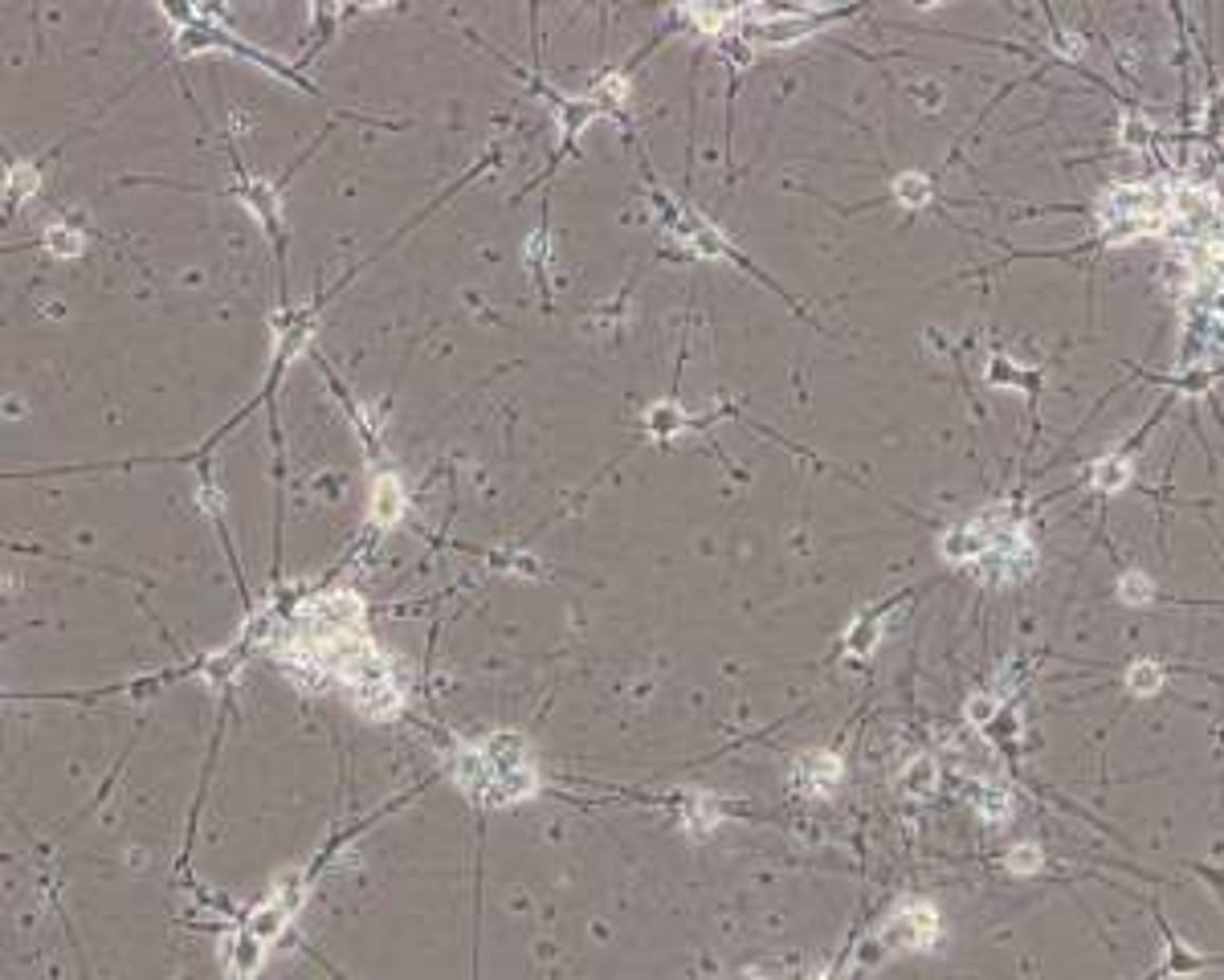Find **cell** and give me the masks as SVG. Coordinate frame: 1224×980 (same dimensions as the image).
Here are the masks:
<instances>
[{
	"label": "cell",
	"instance_id": "cell-17",
	"mask_svg": "<svg viewBox=\"0 0 1224 980\" xmlns=\"http://www.w3.org/2000/svg\"><path fill=\"white\" fill-rule=\"evenodd\" d=\"M1053 50L1062 53L1066 62H1082V53H1086V46H1082V41H1078V37H1073L1069 29L1053 25Z\"/></svg>",
	"mask_w": 1224,
	"mask_h": 980
},
{
	"label": "cell",
	"instance_id": "cell-1",
	"mask_svg": "<svg viewBox=\"0 0 1224 980\" xmlns=\"http://www.w3.org/2000/svg\"><path fill=\"white\" fill-rule=\"evenodd\" d=\"M882 940L894 944V948H907V952H927L931 944L938 940V915L931 902H907L902 911H894V919L886 924Z\"/></svg>",
	"mask_w": 1224,
	"mask_h": 980
},
{
	"label": "cell",
	"instance_id": "cell-14",
	"mask_svg": "<svg viewBox=\"0 0 1224 980\" xmlns=\"http://www.w3.org/2000/svg\"><path fill=\"white\" fill-rule=\"evenodd\" d=\"M1200 968V960L1192 956V948H1184L1179 940H1168V973L1172 977H1192Z\"/></svg>",
	"mask_w": 1224,
	"mask_h": 980
},
{
	"label": "cell",
	"instance_id": "cell-13",
	"mask_svg": "<svg viewBox=\"0 0 1224 980\" xmlns=\"http://www.w3.org/2000/svg\"><path fill=\"white\" fill-rule=\"evenodd\" d=\"M1045 862V854L1033 842H1020V846H1013L1008 854H1004V871L1008 875H1037Z\"/></svg>",
	"mask_w": 1224,
	"mask_h": 980
},
{
	"label": "cell",
	"instance_id": "cell-3",
	"mask_svg": "<svg viewBox=\"0 0 1224 980\" xmlns=\"http://www.w3.org/2000/svg\"><path fill=\"white\" fill-rule=\"evenodd\" d=\"M1126 482H1131V458H1122V453L1098 458L1094 470H1090V486H1094V491H1102V495L1126 491Z\"/></svg>",
	"mask_w": 1224,
	"mask_h": 980
},
{
	"label": "cell",
	"instance_id": "cell-6",
	"mask_svg": "<svg viewBox=\"0 0 1224 980\" xmlns=\"http://www.w3.org/2000/svg\"><path fill=\"white\" fill-rule=\"evenodd\" d=\"M878 637H882V625H878V617H874V613H865V617H858V621L845 630V650H849V654H858V658H865V654H874V650H878Z\"/></svg>",
	"mask_w": 1224,
	"mask_h": 980
},
{
	"label": "cell",
	"instance_id": "cell-11",
	"mask_svg": "<svg viewBox=\"0 0 1224 980\" xmlns=\"http://www.w3.org/2000/svg\"><path fill=\"white\" fill-rule=\"evenodd\" d=\"M894 196H898L902 205L918 209V205H927V201H931V180H927L923 172H902V176L894 180Z\"/></svg>",
	"mask_w": 1224,
	"mask_h": 980
},
{
	"label": "cell",
	"instance_id": "cell-18",
	"mask_svg": "<svg viewBox=\"0 0 1224 980\" xmlns=\"http://www.w3.org/2000/svg\"><path fill=\"white\" fill-rule=\"evenodd\" d=\"M1224 127V94H1212V103H1208V115H1204V132L1217 135Z\"/></svg>",
	"mask_w": 1224,
	"mask_h": 980
},
{
	"label": "cell",
	"instance_id": "cell-16",
	"mask_svg": "<svg viewBox=\"0 0 1224 980\" xmlns=\"http://www.w3.org/2000/svg\"><path fill=\"white\" fill-rule=\"evenodd\" d=\"M1122 143H1126V148H1147V143H1151V127H1147V119L1126 115V119H1122Z\"/></svg>",
	"mask_w": 1224,
	"mask_h": 980
},
{
	"label": "cell",
	"instance_id": "cell-15",
	"mask_svg": "<svg viewBox=\"0 0 1224 980\" xmlns=\"http://www.w3.org/2000/svg\"><path fill=\"white\" fill-rule=\"evenodd\" d=\"M46 245H50L53 254H62V258H74V254H82V238L66 234V225H53L50 234H46Z\"/></svg>",
	"mask_w": 1224,
	"mask_h": 980
},
{
	"label": "cell",
	"instance_id": "cell-5",
	"mask_svg": "<svg viewBox=\"0 0 1224 980\" xmlns=\"http://www.w3.org/2000/svg\"><path fill=\"white\" fill-rule=\"evenodd\" d=\"M400 506H404V495H400L396 478H380V482H376V495H372V519H376V523H396V519H400Z\"/></svg>",
	"mask_w": 1224,
	"mask_h": 980
},
{
	"label": "cell",
	"instance_id": "cell-7",
	"mask_svg": "<svg viewBox=\"0 0 1224 980\" xmlns=\"http://www.w3.org/2000/svg\"><path fill=\"white\" fill-rule=\"evenodd\" d=\"M1159 687H1163V666L1151 663V658L1131 663V670H1126V690H1131V694L1151 699V694H1159Z\"/></svg>",
	"mask_w": 1224,
	"mask_h": 980
},
{
	"label": "cell",
	"instance_id": "cell-8",
	"mask_svg": "<svg viewBox=\"0 0 1224 980\" xmlns=\"http://www.w3.org/2000/svg\"><path fill=\"white\" fill-rule=\"evenodd\" d=\"M1119 601L1122 605H1135V609H1143V605H1151L1155 601V581L1147 577V572H1122L1119 577Z\"/></svg>",
	"mask_w": 1224,
	"mask_h": 980
},
{
	"label": "cell",
	"instance_id": "cell-9",
	"mask_svg": "<svg viewBox=\"0 0 1224 980\" xmlns=\"http://www.w3.org/2000/svg\"><path fill=\"white\" fill-rule=\"evenodd\" d=\"M902 785H907L911 793H918V796H931V793H935V785H938L935 760H931V756H914L911 764L902 769Z\"/></svg>",
	"mask_w": 1224,
	"mask_h": 980
},
{
	"label": "cell",
	"instance_id": "cell-4",
	"mask_svg": "<svg viewBox=\"0 0 1224 980\" xmlns=\"http://www.w3.org/2000/svg\"><path fill=\"white\" fill-rule=\"evenodd\" d=\"M971 801H976V809H980L988 822H1008V813H1013V796H1008L1004 785H976V789H971Z\"/></svg>",
	"mask_w": 1224,
	"mask_h": 980
},
{
	"label": "cell",
	"instance_id": "cell-19",
	"mask_svg": "<svg viewBox=\"0 0 1224 980\" xmlns=\"http://www.w3.org/2000/svg\"><path fill=\"white\" fill-rule=\"evenodd\" d=\"M918 94H923V99H918V103H923V106H931V110H938V106H943V90H938L935 82H931V86H918Z\"/></svg>",
	"mask_w": 1224,
	"mask_h": 980
},
{
	"label": "cell",
	"instance_id": "cell-10",
	"mask_svg": "<svg viewBox=\"0 0 1224 980\" xmlns=\"http://www.w3.org/2000/svg\"><path fill=\"white\" fill-rule=\"evenodd\" d=\"M988 380L996 384V389H1029V384H1033V376H1029L1024 368H1016L1013 356H992Z\"/></svg>",
	"mask_w": 1224,
	"mask_h": 980
},
{
	"label": "cell",
	"instance_id": "cell-12",
	"mask_svg": "<svg viewBox=\"0 0 1224 980\" xmlns=\"http://www.w3.org/2000/svg\"><path fill=\"white\" fill-rule=\"evenodd\" d=\"M996 716H1000V699H996V694H988V690H976V694H967L964 719L971 723V727H988Z\"/></svg>",
	"mask_w": 1224,
	"mask_h": 980
},
{
	"label": "cell",
	"instance_id": "cell-2",
	"mask_svg": "<svg viewBox=\"0 0 1224 980\" xmlns=\"http://www.w3.org/2000/svg\"><path fill=\"white\" fill-rule=\"evenodd\" d=\"M837 776H841V760L829 752H805L796 760V789L805 793L829 796L837 789Z\"/></svg>",
	"mask_w": 1224,
	"mask_h": 980
}]
</instances>
